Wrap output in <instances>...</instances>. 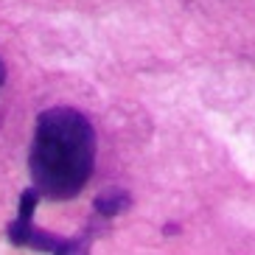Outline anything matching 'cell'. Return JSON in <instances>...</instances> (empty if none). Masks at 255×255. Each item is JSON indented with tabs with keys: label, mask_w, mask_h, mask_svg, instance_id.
<instances>
[{
	"label": "cell",
	"mask_w": 255,
	"mask_h": 255,
	"mask_svg": "<svg viewBox=\"0 0 255 255\" xmlns=\"http://www.w3.org/2000/svg\"><path fill=\"white\" fill-rule=\"evenodd\" d=\"M96 129L73 107H53L37 118L31 146V180L45 199H73L93 174Z\"/></svg>",
	"instance_id": "obj_1"
},
{
	"label": "cell",
	"mask_w": 255,
	"mask_h": 255,
	"mask_svg": "<svg viewBox=\"0 0 255 255\" xmlns=\"http://www.w3.org/2000/svg\"><path fill=\"white\" fill-rule=\"evenodd\" d=\"M42 196L37 194V188H25L20 196V208H17V219L8 225V241L14 247L25 250H39V253H56L62 239H56L53 233H45L34 227V210Z\"/></svg>",
	"instance_id": "obj_2"
},
{
	"label": "cell",
	"mask_w": 255,
	"mask_h": 255,
	"mask_svg": "<svg viewBox=\"0 0 255 255\" xmlns=\"http://www.w3.org/2000/svg\"><path fill=\"white\" fill-rule=\"evenodd\" d=\"M132 205V199H129L127 191H121V188H107L104 194L96 196V213L104 219H113L118 216V213H124V210Z\"/></svg>",
	"instance_id": "obj_3"
},
{
	"label": "cell",
	"mask_w": 255,
	"mask_h": 255,
	"mask_svg": "<svg viewBox=\"0 0 255 255\" xmlns=\"http://www.w3.org/2000/svg\"><path fill=\"white\" fill-rule=\"evenodd\" d=\"M53 255H90V244L84 239H68V241H62L59 250Z\"/></svg>",
	"instance_id": "obj_4"
},
{
	"label": "cell",
	"mask_w": 255,
	"mask_h": 255,
	"mask_svg": "<svg viewBox=\"0 0 255 255\" xmlns=\"http://www.w3.org/2000/svg\"><path fill=\"white\" fill-rule=\"evenodd\" d=\"M6 82V65H3V59H0V84Z\"/></svg>",
	"instance_id": "obj_5"
}]
</instances>
